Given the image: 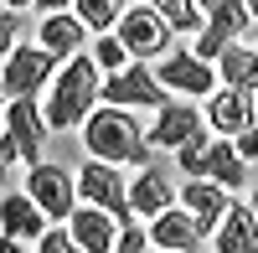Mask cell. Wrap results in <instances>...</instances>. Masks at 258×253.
Wrapping results in <instances>:
<instances>
[{"mask_svg": "<svg viewBox=\"0 0 258 253\" xmlns=\"http://www.w3.org/2000/svg\"><path fill=\"white\" fill-rule=\"evenodd\" d=\"M83 150L93 160H109V165H150L155 145H150V130L135 119V109L103 103V109H93L88 124H83Z\"/></svg>", "mask_w": 258, "mask_h": 253, "instance_id": "cell-1", "label": "cell"}, {"mask_svg": "<svg viewBox=\"0 0 258 253\" xmlns=\"http://www.w3.org/2000/svg\"><path fill=\"white\" fill-rule=\"evenodd\" d=\"M103 68H98V57H88V52H78L73 62H62V73H57V83L47 88V124H52V135H62V130H83L88 124V114L98 109V98H103V78H98Z\"/></svg>", "mask_w": 258, "mask_h": 253, "instance_id": "cell-2", "label": "cell"}, {"mask_svg": "<svg viewBox=\"0 0 258 253\" xmlns=\"http://www.w3.org/2000/svg\"><path fill=\"white\" fill-rule=\"evenodd\" d=\"M114 31H119V41L129 47V57H135V62L170 57V41H176V26H170L155 6H129Z\"/></svg>", "mask_w": 258, "mask_h": 253, "instance_id": "cell-3", "label": "cell"}, {"mask_svg": "<svg viewBox=\"0 0 258 253\" xmlns=\"http://www.w3.org/2000/svg\"><path fill=\"white\" fill-rule=\"evenodd\" d=\"M103 103H119V109H160V103H170V88L145 62H129L124 73H103Z\"/></svg>", "mask_w": 258, "mask_h": 253, "instance_id": "cell-4", "label": "cell"}, {"mask_svg": "<svg viewBox=\"0 0 258 253\" xmlns=\"http://www.w3.org/2000/svg\"><path fill=\"white\" fill-rule=\"evenodd\" d=\"M78 197H83V202H93V207H103V212H114L124 227L135 222L129 181L119 176V165H109V160H93V165H83V171H78Z\"/></svg>", "mask_w": 258, "mask_h": 253, "instance_id": "cell-5", "label": "cell"}, {"mask_svg": "<svg viewBox=\"0 0 258 253\" xmlns=\"http://www.w3.org/2000/svg\"><path fill=\"white\" fill-rule=\"evenodd\" d=\"M52 73H57V57L47 47H16V52H6L0 88H6V98H36L52 83Z\"/></svg>", "mask_w": 258, "mask_h": 253, "instance_id": "cell-6", "label": "cell"}, {"mask_svg": "<svg viewBox=\"0 0 258 253\" xmlns=\"http://www.w3.org/2000/svg\"><path fill=\"white\" fill-rule=\"evenodd\" d=\"M26 192L41 202V212H47L52 222H68L73 212H78V176H68L62 165H52V160H41V165H26Z\"/></svg>", "mask_w": 258, "mask_h": 253, "instance_id": "cell-7", "label": "cell"}, {"mask_svg": "<svg viewBox=\"0 0 258 253\" xmlns=\"http://www.w3.org/2000/svg\"><path fill=\"white\" fill-rule=\"evenodd\" d=\"M212 124H207V109H197L191 98H170V103H160L155 109V124H150V145L155 150H181L186 140H197V135H207Z\"/></svg>", "mask_w": 258, "mask_h": 253, "instance_id": "cell-8", "label": "cell"}, {"mask_svg": "<svg viewBox=\"0 0 258 253\" xmlns=\"http://www.w3.org/2000/svg\"><path fill=\"white\" fill-rule=\"evenodd\" d=\"M6 135L21 145V165H41V140L52 135L47 109H36V98H6Z\"/></svg>", "mask_w": 258, "mask_h": 253, "instance_id": "cell-9", "label": "cell"}, {"mask_svg": "<svg viewBox=\"0 0 258 253\" xmlns=\"http://www.w3.org/2000/svg\"><path fill=\"white\" fill-rule=\"evenodd\" d=\"M160 83L170 93H181V98H212L217 93V73H212V62H202L197 52H170L160 57Z\"/></svg>", "mask_w": 258, "mask_h": 253, "instance_id": "cell-10", "label": "cell"}, {"mask_svg": "<svg viewBox=\"0 0 258 253\" xmlns=\"http://www.w3.org/2000/svg\"><path fill=\"white\" fill-rule=\"evenodd\" d=\"M207 124H212V135L238 140L243 130H253V124H258L253 93H243V88H217V93L207 98Z\"/></svg>", "mask_w": 258, "mask_h": 253, "instance_id": "cell-11", "label": "cell"}, {"mask_svg": "<svg viewBox=\"0 0 258 253\" xmlns=\"http://www.w3.org/2000/svg\"><path fill=\"white\" fill-rule=\"evenodd\" d=\"M150 243H155L160 253H202L207 233H202V222L191 217L186 207H170V212L150 217Z\"/></svg>", "mask_w": 258, "mask_h": 253, "instance_id": "cell-12", "label": "cell"}, {"mask_svg": "<svg viewBox=\"0 0 258 253\" xmlns=\"http://www.w3.org/2000/svg\"><path fill=\"white\" fill-rule=\"evenodd\" d=\"M68 227H73V238L88 253H114L119 238H124V222L114 212H103V207H93V202H78V212L68 217Z\"/></svg>", "mask_w": 258, "mask_h": 253, "instance_id": "cell-13", "label": "cell"}, {"mask_svg": "<svg viewBox=\"0 0 258 253\" xmlns=\"http://www.w3.org/2000/svg\"><path fill=\"white\" fill-rule=\"evenodd\" d=\"M0 227L16 243H41L47 238V212H41V202L31 192H6L0 197Z\"/></svg>", "mask_w": 258, "mask_h": 253, "instance_id": "cell-14", "label": "cell"}, {"mask_svg": "<svg viewBox=\"0 0 258 253\" xmlns=\"http://www.w3.org/2000/svg\"><path fill=\"white\" fill-rule=\"evenodd\" d=\"M181 207L191 217L202 222V233L212 238L222 227V217H227V207H232V197H227V186H217V181H207V176H191L186 186H181Z\"/></svg>", "mask_w": 258, "mask_h": 253, "instance_id": "cell-15", "label": "cell"}, {"mask_svg": "<svg viewBox=\"0 0 258 253\" xmlns=\"http://www.w3.org/2000/svg\"><path fill=\"white\" fill-rule=\"evenodd\" d=\"M36 41H41L57 62H73V57L83 52V41H88V26H83L78 11H47V16H41V26H36Z\"/></svg>", "mask_w": 258, "mask_h": 253, "instance_id": "cell-16", "label": "cell"}, {"mask_svg": "<svg viewBox=\"0 0 258 253\" xmlns=\"http://www.w3.org/2000/svg\"><path fill=\"white\" fill-rule=\"evenodd\" d=\"M129 202H135V217H160L176 207V176L165 171V165L150 160L145 171L135 176V186H129Z\"/></svg>", "mask_w": 258, "mask_h": 253, "instance_id": "cell-17", "label": "cell"}, {"mask_svg": "<svg viewBox=\"0 0 258 253\" xmlns=\"http://www.w3.org/2000/svg\"><path fill=\"white\" fill-rule=\"evenodd\" d=\"M191 176H207V181L227 186V192H238L243 176H248V160L238 155V145H232L227 135H217V140H207V150H202L197 165H191Z\"/></svg>", "mask_w": 258, "mask_h": 253, "instance_id": "cell-18", "label": "cell"}, {"mask_svg": "<svg viewBox=\"0 0 258 253\" xmlns=\"http://www.w3.org/2000/svg\"><path fill=\"white\" fill-rule=\"evenodd\" d=\"M212 248L217 253H258V212L253 202H232L222 227L212 233Z\"/></svg>", "mask_w": 258, "mask_h": 253, "instance_id": "cell-19", "label": "cell"}, {"mask_svg": "<svg viewBox=\"0 0 258 253\" xmlns=\"http://www.w3.org/2000/svg\"><path fill=\"white\" fill-rule=\"evenodd\" d=\"M217 62H222V88L258 93V52H253V47H238V41H232Z\"/></svg>", "mask_w": 258, "mask_h": 253, "instance_id": "cell-20", "label": "cell"}, {"mask_svg": "<svg viewBox=\"0 0 258 253\" xmlns=\"http://www.w3.org/2000/svg\"><path fill=\"white\" fill-rule=\"evenodd\" d=\"M73 11L83 16V26L88 31H114L119 21H124V11H129V0H73Z\"/></svg>", "mask_w": 258, "mask_h": 253, "instance_id": "cell-21", "label": "cell"}, {"mask_svg": "<svg viewBox=\"0 0 258 253\" xmlns=\"http://www.w3.org/2000/svg\"><path fill=\"white\" fill-rule=\"evenodd\" d=\"M176 31H207V11L197 6V0H150Z\"/></svg>", "mask_w": 258, "mask_h": 253, "instance_id": "cell-22", "label": "cell"}, {"mask_svg": "<svg viewBox=\"0 0 258 253\" xmlns=\"http://www.w3.org/2000/svg\"><path fill=\"white\" fill-rule=\"evenodd\" d=\"M93 57H98V68H103V73H124L129 62H135V57H129V47L119 41V31H103V36L93 41Z\"/></svg>", "mask_w": 258, "mask_h": 253, "instance_id": "cell-23", "label": "cell"}, {"mask_svg": "<svg viewBox=\"0 0 258 253\" xmlns=\"http://www.w3.org/2000/svg\"><path fill=\"white\" fill-rule=\"evenodd\" d=\"M36 253H88V248L73 238V227H68V222H57V227H47V238L36 243Z\"/></svg>", "mask_w": 258, "mask_h": 253, "instance_id": "cell-24", "label": "cell"}, {"mask_svg": "<svg viewBox=\"0 0 258 253\" xmlns=\"http://www.w3.org/2000/svg\"><path fill=\"white\" fill-rule=\"evenodd\" d=\"M150 248H155V243H150V233H145V227H140V222H129V227H124V238H119V248H114V253H150Z\"/></svg>", "mask_w": 258, "mask_h": 253, "instance_id": "cell-25", "label": "cell"}, {"mask_svg": "<svg viewBox=\"0 0 258 253\" xmlns=\"http://www.w3.org/2000/svg\"><path fill=\"white\" fill-rule=\"evenodd\" d=\"M16 36H21V21H16V11H6V16H0V47L16 52V47H21Z\"/></svg>", "mask_w": 258, "mask_h": 253, "instance_id": "cell-26", "label": "cell"}, {"mask_svg": "<svg viewBox=\"0 0 258 253\" xmlns=\"http://www.w3.org/2000/svg\"><path fill=\"white\" fill-rule=\"evenodd\" d=\"M232 145H238V155H243L248 165H258V124H253V130H243V135L232 140Z\"/></svg>", "mask_w": 258, "mask_h": 253, "instance_id": "cell-27", "label": "cell"}, {"mask_svg": "<svg viewBox=\"0 0 258 253\" xmlns=\"http://www.w3.org/2000/svg\"><path fill=\"white\" fill-rule=\"evenodd\" d=\"M41 11H73V0H36Z\"/></svg>", "mask_w": 258, "mask_h": 253, "instance_id": "cell-28", "label": "cell"}, {"mask_svg": "<svg viewBox=\"0 0 258 253\" xmlns=\"http://www.w3.org/2000/svg\"><path fill=\"white\" fill-rule=\"evenodd\" d=\"M26 6H36V0H6V11H26Z\"/></svg>", "mask_w": 258, "mask_h": 253, "instance_id": "cell-29", "label": "cell"}, {"mask_svg": "<svg viewBox=\"0 0 258 253\" xmlns=\"http://www.w3.org/2000/svg\"><path fill=\"white\" fill-rule=\"evenodd\" d=\"M0 253H26V248H16V238H6V248H0Z\"/></svg>", "mask_w": 258, "mask_h": 253, "instance_id": "cell-30", "label": "cell"}, {"mask_svg": "<svg viewBox=\"0 0 258 253\" xmlns=\"http://www.w3.org/2000/svg\"><path fill=\"white\" fill-rule=\"evenodd\" d=\"M197 6H202V11H217V6H222V0H197Z\"/></svg>", "mask_w": 258, "mask_h": 253, "instance_id": "cell-31", "label": "cell"}, {"mask_svg": "<svg viewBox=\"0 0 258 253\" xmlns=\"http://www.w3.org/2000/svg\"><path fill=\"white\" fill-rule=\"evenodd\" d=\"M248 11H253V21H258V0H248Z\"/></svg>", "mask_w": 258, "mask_h": 253, "instance_id": "cell-32", "label": "cell"}, {"mask_svg": "<svg viewBox=\"0 0 258 253\" xmlns=\"http://www.w3.org/2000/svg\"><path fill=\"white\" fill-rule=\"evenodd\" d=\"M253 212H258V192H253Z\"/></svg>", "mask_w": 258, "mask_h": 253, "instance_id": "cell-33", "label": "cell"}, {"mask_svg": "<svg viewBox=\"0 0 258 253\" xmlns=\"http://www.w3.org/2000/svg\"><path fill=\"white\" fill-rule=\"evenodd\" d=\"M253 109H258V93H253Z\"/></svg>", "mask_w": 258, "mask_h": 253, "instance_id": "cell-34", "label": "cell"}]
</instances>
